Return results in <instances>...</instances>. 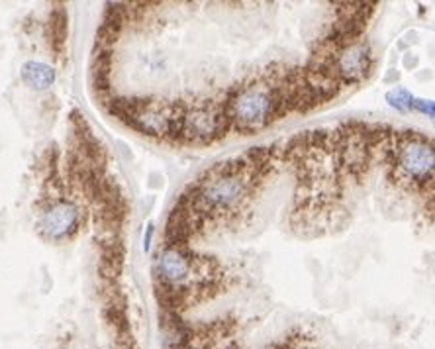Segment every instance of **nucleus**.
Masks as SVG:
<instances>
[{"mask_svg":"<svg viewBox=\"0 0 435 349\" xmlns=\"http://www.w3.org/2000/svg\"><path fill=\"white\" fill-rule=\"evenodd\" d=\"M375 67V53L367 39H357L351 46L343 48L333 57V73L340 79L343 88L361 85L367 81Z\"/></svg>","mask_w":435,"mask_h":349,"instance_id":"7ed1b4c3","label":"nucleus"},{"mask_svg":"<svg viewBox=\"0 0 435 349\" xmlns=\"http://www.w3.org/2000/svg\"><path fill=\"white\" fill-rule=\"evenodd\" d=\"M194 255L190 247L163 246L155 257V281L169 287H187L192 281Z\"/></svg>","mask_w":435,"mask_h":349,"instance_id":"20e7f679","label":"nucleus"},{"mask_svg":"<svg viewBox=\"0 0 435 349\" xmlns=\"http://www.w3.org/2000/svg\"><path fill=\"white\" fill-rule=\"evenodd\" d=\"M20 75H22V81H24L32 91H39V93L51 88L57 79L55 69L48 65V63H44V61H26V63L22 65Z\"/></svg>","mask_w":435,"mask_h":349,"instance_id":"423d86ee","label":"nucleus"},{"mask_svg":"<svg viewBox=\"0 0 435 349\" xmlns=\"http://www.w3.org/2000/svg\"><path fill=\"white\" fill-rule=\"evenodd\" d=\"M81 226V208L71 200H57L39 218V232L51 242H61L75 234Z\"/></svg>","mask_w":435,"mask_h":349,"instance_id":"39448f33","label":"nucleus"},{"mask_svg":"<svg viewBox=\"0 0 435 349\" xmlns=\"http://www.w3.org/2000/svg\"><path fill=\"white\" fill-rule=\"evenodd\" d=\"M417 65H420V59H417L414 53H406V55H404V67H406V69H416Z\"/></svg>","mask_w":435,"mask_h":349,"instance_id":"9d476101","label":"nucleus"},{"mask_svg":"<svg viewBox=\"0 0 435 349\" xmlns=\"http://www.w3.org/2000/svg\"><path fill=\"white\" fill-rule=\"evenodd\" d=\"M410 112L424 114V116H427L429 120H434V116H435L434 100H426V98H417V96H414L412 106H410Z\"/></svg>","mask_w":435,"mask_h":349,"instance_id":"6e6552de","label":"nucleus"},{"mask_svg":"<svg viewBox=\"0 0 435 349\" xmlns=\"http://www.w3.org/2000/svg\"><path fill=\"white\" fill-rule=\"evenodd\" d=\"M153 237H155V224H153V222H147L145 232H143V251H145V253L152 251Z\"/></svg>","mask_w":435,"mask_h":349,"instance_id":"1a4fd4ad","label":"nucleus"},{"mask_svg":"<svg viewBox=\"0 0 435 349\" xmlns=\"http://www.w3.org/2000/svg\"><path fill=\"white\" fill-rule=\"evenodd\" d=\"M229 132L241 136H253L267 130L276 122L279 116V96L273 85V73L267 71L255 81L239 85L236 96L224 106Z\"/></svg>","mask_w":435,"mask_h":349,"instance_id":"f257e3e1","label":"nucleus"},{"mask_svg":"<svg viewBox=\"0 0 435 349\" xmlns=\"http://www.w3.org/2000/svg\"><path fill=\"white\" fill-rule=\"evenodd\" d=\"M229 133V120L218 100H196L185 104L180 118L179 143L182 145H210Z\"/></svg>","mask_w":435,"mask_h":349,"instance_id":"f03ea898","label":"nucleus"},{"mask_svg":"<svg viewBox=\"0 0 435 349\" xmlns=\"http://www.w3.org/2000/svg\"><path fill=\"white\" fill-rule=\"evenodd\" d=\"M398 79H400V73H398L396 69H390V71H388V75L384 77V83L390 85V83H396Z\"/></svg>","mask_w":435,"mask_h":349,"instance_id":"9b49d317","label":"nucleus"},{"mask_svg":"<svg viewBox=\"0 0 435 349\" xmlns=\"http://www.w3.org/2000/svg\"><path fill=\"white\" fill-rule=\"evenodd\" d=\"M387 103L390 108H394L396 112L400 114H406L410 112V106H412V100H414V95L404 88V86H394V88H390L387 93Z\"/></svg>","mask_w":435,"mask_h":349,"instance_id":"0eeeda50","label":"nucleus"}]
</instances>
